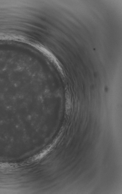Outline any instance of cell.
I'll list each match as a JSON object with an SVG mask.
<instances>
[{"mask_svg": "<svg viewBox=\"0 0 122 194\" xmlns=\"http://www.w3.org/2000/svg\"><path fill=\"white\" fill-rule=\"evenodd\" d=\"M51 147H48L47 149H45V150L43 151L42 152H41L39 154H38L37 156H36L34 158H33L34 160H38V159H40L41 158H42L43 157L45 156V155H46L48 152L51 149Z\"/></svg>", "mask_w": 122, "mask_h": 194, "instance_id": "1", "label": "cell"}]
</instances>
